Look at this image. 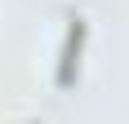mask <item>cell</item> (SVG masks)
Instances as JSON below:
<instances>
[{"instance_id":"6da1fadb","label":"cell","mask_w":129,"mask_h":124,"mask_svg":"<svg viewBox=\"0 0 129 124\" xmlns=\"http://www.w3.org/2000/svg\"><path fill=\"white\" fill-rule=\"evenodd\" d=\"M85 40H89V22L71 13L67 22V36H62V49H58V71H53V84L58 89H71L80 75V58H85Z\"/></svg>"}]
</instances>
